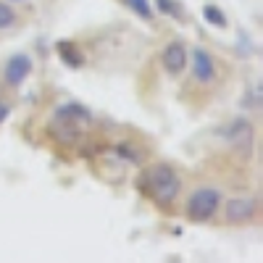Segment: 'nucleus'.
<instances>
[{"mask_svg":"<svg viewBox=\"0 0 263 263\" xmlns=\"http://www.w3.org/2000/svg\"><path fill=\"white\" fill-rule=\"evenodd\" d=\"M156 6H158V11H161V13H166V16L184 18V11H182V6L177 3V0H156Z\"/></svg>","mask_w":263,"mask_h":263,"instance_id":"obj_13","label":"nucleus"},{"mask_svg":"<svg viewBox=\"0 0 263 263\" xmlns=\"http://www.w3.org/2000/svg\"><path fill=\"white\" fill-rule=\"evenodd\" d=\"M258 216V200L255 195H237L224 205V221L229 227H245Z\"/></svg>","mask_w":263,"mask_h":263,"instance_id":"obj_4","label":"nucleus"},{"mask_svg":"<svg viewBox=\"0 0 263 263\" xmlns=\"http://www.w3.org/2000/svg\"><path fill=\"white\" fill-rule=\"evenodd\" d=\"M187 58H190V50L182 40H168L166 48L161 53V66L168 77H182L187 71Z\"/></svg>","mask_w":263,"mask_h":263,"instance_id":"obj_6","label":"nucleus"},{"mask_svg":"<svg viewBox=\"0 0 263 263\" xmlns=\"http://www.w3.org/2000/svg\"><path fill=\"white\" fill-rule=\"evenodd\" d=\"M187 69L192 71L195 82H200V84H213L216 77H218V63H216V58H213L205 48H200V45L190 50Z\"/></svg>","mask_w":263,"mask_h":263,"instance_id":"obj_5","label":"nucleus"},{"mask_svg":"<svg viewBox=\"0 0 263 263\" xmlns=\"http://www.w3.org/2000/svg\"><path fill=\"white\" fill-rule=\"evenodd\" d=\"M11 3H13V0H11Z\"/></svg>","mask_w":263,"mask_h":263,"instance_id":"obj_15","label":"nucleus"},{"mask_svg":"<svg viewBox=\"0 0 263 263\" xmlns=\"http://www.w3.org/2000/svg\"><path fill=\"white\" fill-rule=\"evenodd\" d=\"M224 135H227V140H229L237 150H239V147H242V150H250V147H253V124H250L248 119H234Z\"/></svg>","mask_w":263,"mask_h":263,"instance_id":"obj_8","label":"nucleus"},{"mask_svg":"<svg viewBox=\"0 0 263 263\" xmlns=\"http://www.w3.org/2000/svg\"><path fill=\"white\" fill-rule=\"evenodd\" d=\"M55 53H58V58L66 66H69V69H82V66H84V53L79 50V45H77V42H71V40L55 42Z\"/></svg>","mask_w":263,"mask_h":263,"instance_id":"obj_9","label":"nucleus"},{"mask_svg":"<svg viewBox=\"0 0 263 263\" xmlns=\"http://www.w3.org/2000/svg\"><path fill=\"white\" fill-rule=\"evenodd\" d=\"M124 3H126V8L132 13H137L142 21L153 18V3H150V0H124Z\"/></svg>","mask_w":263,"mask_h":263,"instance_id":"obj_11","label":"nucleus"},{"mask_svg":"<svg viewBox=\"0 0 263 263\" xmlns=\"http://www.w3.org/2000/svg\"><path fill=\"white\" fill-rule=\"evenodd\" d=\"M11 116V103L8 100H0V126H3Z\"/></svg>","mask_w":263,"mask_h":263,"instance_id":"obj_14","label":"nucleus"},{"mask_svg":"<svg viewBox=\"0 0 263 263\" xmlns=\"http://www.w3.org/2000/svg\"><path fill=\"white\" fill-rule=\"evenodd\" d=\"M203 18H205V24H211L216 29H227V13L218 6H213V3L203 6Z\"/></svg>","mask_w":263,"mask_h":263,"instance_id":"obj_10","label":"nucleus"},{"mask_svg":"<svg viewBox=\"0 0 263 263\" xmlns=\"http://www.w3.org/2000/svg\"><path fill=\"white\" fill-rule=\"evenodd\" d=\"M221 200H224V192L218 187H211V184L195 187L184 203V213L195 224H208L221 208Z\"/></svg>","mask_w":263,"mask_h":263,"instance_id":"obj_3","label":"nucleus"},{"mask_svg":"<svg viewBox=\"0 0 263 263\" xmlns=\"http://www.w3.org/2000/svg\"><path fill=\"white\" fill-rule=\"evenodd\" d=\"M92 126H95L92 111L87 105H82V103H74V100L61 103L55 111H53V116H50V132H53L58 140H63V142L79 140Z\"/></svg>","mask_w":263,"mask_h":263,"instance_id":"obj_2","label":"nucleus"},{"mask_svg":"<svg viewBox=\"0 0 263 263\" xmlns=\"http://www.w3.org/2000/svg\"><path fill=\"white\" fill-rule=\"evenodd\" d=\"M16 21H18V16H16L13 6H8L6 0H0V32L11 29V27L16 24Z\"/></svg>","mask_w":263,"mask_h":263,"instance_id":"obj_12","label":"nucleus"},{"mask_svg":"<svg viewBox=\"0 0 263 263\" xmlns=\"http://www.w3.org/2000/svg\"><path fill=\"white\" fill-rule=\"evenodd\" d=\"M32 69H34V61H32V55H27V53H13L8 61H6V66H3V82H6V87H21L29 77H32Z\"/></svg>","mask_w":263,"mask_h":263,"instance_id":"obj_7","label":"nucleus"},{"mask_svg":"<svg viewBox=\"0 0 263 263\" xmlns=\"http://www.w3.org/2000/svg\"><path fill=\"white\" fill-rule=\"evenodd\" d=\"M142 187L158 208H174L182 195V177L171 163L161 161V163H153L145 168Z\"/></svg>","mask_w":263,"mask_h":263,"instance_id":"obj_1","label":"nucleus"}]
</instances>
